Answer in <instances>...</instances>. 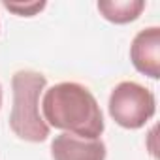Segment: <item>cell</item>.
<instances>
[{
	"mask_svg": "<svg viewBox=\"0 0 160 160\" xmlns=\"http://www.w3.org/2000/svg\"><path fill=\"white\" fill-rule=\"evenodd\" d=\"M4 8L21 15V17H32L38 12L45 8V2H30V4H19V2H4Z\"/></svg>",
	"mask_w": 160,
	"mask_h": 160,
	"instance_id": "cell-7",
	"label": "cell"
},
{
	"mask_svg": "<svg viewBox=\"0 0 160 160\" xmlns=\"http://www.w3.org/2000/svg\"><path fill=\"white\" fill-rule=\"evenodd\" d=\"M53 160H106L108 149L102 139H87L73 134H58L51 141Z\"/></svg>",
	"mask_w": 160,
	"mask_h": 160,
	"instance_id": "cell-5",
	"label": "cell"
},
{
	"mask_svg": "<svg viewBox=\"0 0 160 160\" xmlns=\"http://www.w3.org/2000/svg\"><path fill=\"white\" fill-rule=\"evenodd\" d=\"M130 60L134 68L149 75L151 79L160 77V28L149 27L139 30L130 45Z\"/></svg>",
	"mask_w": 160,
	"mask_h": 160,
	"instance_id": "cell-4",
	"label": "cell"
},
{
	"mask_svg": "<svg viewBox=\"0 0 160 160\" xmlns=\"http://www.w3.org/2000/svg\"><path fill=\"white\" fill-rule=\"evenodd\" d=\"M42 113L47 126L87 139H100L106 128L94 94L73 81L57 83L47 89L42 100Z\"/></svg>",
	"mask_w": 160,
	"mask_h": 160,
	"instance_id": "cell-1",
	"label": "cell"
},
{
	"mask_svg": "<svg viewBox=\"0 0 160 160\" xmlns=\"http://www.w3.org/2000/svg\"><path fill=\"white\" fill-rule=\"evenodd\" d=\"M108 108L111 119L119 126L138 130L152 119L156 111V100L147 87L136 81H122L111 91Z\"/></svg>",
	"mask_w": 160,
	"mask_h": 160,
	"instance_id": "cell-3",
	"label": "cell"
},
{
	"mask_svg": "<svg viewBox=\"0 0 160 160\" xmlns=\"http://www.w3.org/2000/svg\"><path fill=\"white\" fill-rule=\"evenodd\" d=\"M145 10L143 0H100L98 12L104 19L115 25H126L136 21Z\"/></svg>",
	"mask_w": 160,
	"mask_h": 160,
	"instance_id": "cell-6",
	"label": "cell"
},
{
	"mask_svg": "<svg viewBox=\"0 0 160 160\" xmlns=\"http://www.w3.org/2000/svg\"><path fill=\"white\" fill-rule=\"evenodd\" d=\"M47 87V79L40 72L19 70L12 77L13 106L10 115L12 132L30 143L45 141L49 126L40 115V96Z\"/></svg>",
	"mask_w": 160,
	"mask_h": 160,
	"instance_id": "cell-2",
	"label": "cell"
},
{
	"mask_svg": "<svg viewBox=\"0 0 160 160\" xmlns=\"http://www.w3.org/2000/svg\"><path fill=\"white\" fill-rule=\"evenodd\" d=\"M0 108H2V85H0Z\"/></svg>",
	"mask_w": 160,
	"mask_h": 160,
	"instance_id": "cell-8",
	"label": "cell"
}]
</instances>
